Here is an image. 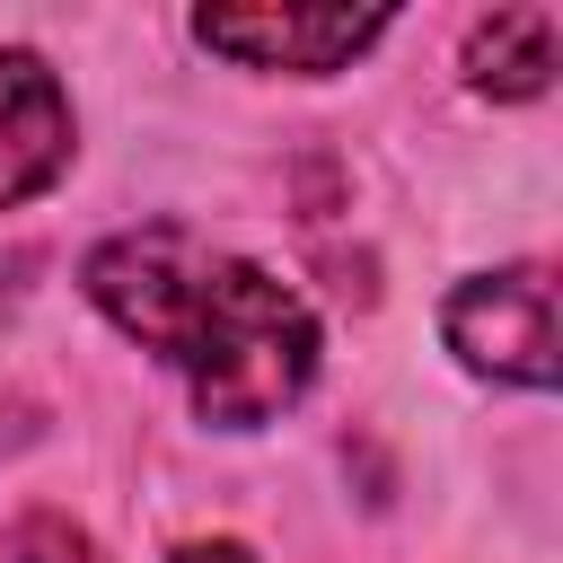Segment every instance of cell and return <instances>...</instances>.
I'll return each mask as SVG.
<instances>
[{
  "label": "cell",
  "mask_w": 563,
  "mask_h": 563,
  "mask_svg": "<svg viewBox=\"0 0 563 563\" xmlns=\"http://www.w3.org/2000/svg\"><path fill=\"white\" fill-rule=\"evenodd\" d=\"M466 79L484 97H537L554 79V9H493L466 26Z\"/></svg>",
  "instance_id": "5"
},
{
  "label": "cell",
  "mask_w": 563,
  "mask_h": 563,
  "mask_svg": "<svg viewBox=\"0 0 563 563\" xmlns=\"http://www.w3.org/2000/svg\"><path fill=\"white\" fill-rule=\"evenodd\" d=\"M79 282L106 308V325H123L141 352H158L185 378L194 413L220 431H264L317 378V352H325L317 308L273 264H255L202 229H176V220L123 229L88 255Z\"/></svg>",
  "instance_id": "1"
},
{
  "label": "cell",
  "mask_w": 563,
  "mask_h": 563,
  "mask_svg": "<svg viewBox=\"0 0 563 563\" xmlns=\"http://www.w3.org/2000/svg\"><path fill=\"white\" fill-rule=\"evenodd\" d=\"M0 563H97V545H88V537H79L70 519L35 510V519L0 528Z\"/></svg>",
  "instance_id": "6"
},
{
  "label": "cell",
  "mask_w": 563,
  "mask_h": 563,
  "mask_svg": "<svg viewBox=\"0 0 563 563\" xmlns=\"http://www.w3.org/2000/svg\"><path fill=\"white\" fill-rule=\"evenodd\" d=\"M387 35V9H194V44L229 53L238 70H290V79H325L343 62H361Z\"/></svg>",
  "instance_id": "3"
},
{
  "label": "cell",
  "mask_w": 563,
  "mask_h": 563,
  "mask_svg": "<svg viewBox=\"0 0 563 563\" xmlns=\"http://www.w3.org/2000/svg\"><path fill=\"white\" fill-rule=\"evenodd\" d=\"M167 563H255V554H246L238 537H194V545H176Z\"/></svg>",
  "instance_id": "7"
},
{
  "label": "cell",
  "mask_w": 563,
  "mask_h": 563,
  "mask_svg": "<svg viewBox=\"0 0 563 563\" xmlns=\"http://www.w3.org/2000/svg\"><path fill=\"white\" fill-rule=\"evenodd\" d=\"M70 150H79V123H70L62 79L44 70V53L9 44L0 53V211L53 194L62 167H70Z\"/></svg>",
  "instance_id": "4"
},
{
  "label": "cell",
  "mask_w": 563,
  "mask_h": 563,
  "mask_svg": "<svg viewBox=\"0 0 563 563\" xmlns=\"http://www.w3.org/2000/svg\"><path fill=\"white\" fill-rule=\"evenodd\" d=\"M440 334H449V352H457L475 378L545 396V387H554V273H545V264L466 273V282L440 299Z\"/></svg>",
  "instance_id": "2"
}]
</instances>
